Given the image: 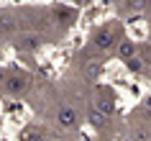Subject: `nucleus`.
I'll return each mask as SVG.
<instances>
[{"mask_svg":"<svg viewBox=\"0 0 151 141\" xmlns=\"http://www.w3.org/2000/svg\"><path fill=\"white\" fill-rule=\"evenodd\" d=\"M3 85H5L8 95H23L31 87V77L28 74H10V77L3 80Z\"/></svg>","mask_w":151,"mask_h":141,"instance_id":"1","label":"nucleus"},{"mask_svg":"<svg viewBox=\"0 0 151 141\" xmlns=\"http://www.w3.org/2000/svg\"><path fill=\"white\" fill-rule=\"evenodd\" d=\"M56 123L62 126V128H77V123H80V116H77V110H74V108L64 105V108L56 110Z\"/></svg>","mask_w":151,"mask_h":141,"instance_id":"2","label":"nucleus"},{"mask_svg":"<svg viewBox=\"0 0 151 141\" xmlns=\"http://www.w3.org/2000/svg\"><path fill=\"white\" fill-rule=\"evenodd\" d=\"M113 41H115L113 28H100V31L92 36V49H97V51H108V49L113 46Z\"/></svg>","mask_w":151,"mask_h":141,"instance_id":"3","label":"nucleus"},{"mask_svg":"<svg viewBox=\"0 0 151 141\" xmlns=\"http://www.w3.org/2000/svg\"><path fill=\"white\" fill-rule=\"evenodd\" d=\"M138 49L133 46V41H128V39H120L118 41V46H115V54H118L120 62H126V59H131V56L136 54Z\"/></svg>","mask_w":151,"mask_h":141,"instance_id":"4","label":"nucleus"},{"mask_svg":"<svg viewBox=\"0 0 151 141\" xmlns=\"http://www.w3.org/2000/svg\"><path fill=\"white\" fill-rule=\"evenodd\" d=\"M108 118H110V116H105L103 110H97L95 105H92V108H90V113H87V121L95 126V128H105V126H108Z\"/></svg>","mask_w":151,"mask_h":141,"instance_id":"5","label":"nucleus"},{"mask_svg":"<svg viewBox=\"0 0 151 141\" xmlns=\"http://www.w3.org/2000/svg\"><path fill=\"white\" fill-rule=\"evenodd\" d=\"M95 108L103 110L105 116H113V110H115V100H113V98H108V95H100V98L95 100Z\"/></svg>","mask_w":151,"mask_h":141,"instance_id":"6","label":"nucleus"},{"mask_svg":"<svg viewBox=\"0 0 151 141\" xmlns=\"http://www.w3.org/2000/svg\"><path fill=\"white\" fill-rule=\"evenodd\" d=\"M21 141H46V139H44V133L36 126H26L23 131H21Z\"/></svg>","mask_w":151,"mask_h":141,"instance_id":"7","label":"nucleus"},{"mask_svg":"<svg viewBox=\"0 0 151 141\" xmlns=\"http://www.w3.org/2000/svg\"><path fill=\"white\" fill-rule=\"evenodd\" d=\"M82 72H85V80H90V82H92V80H97L100 74H103V67H100L97 62H87L85 67H82Z\"/></svg>","mask_w":151,"mask_h":141,"instance_id":"8","label":"nucleus"},{"mask_svg":"<svg viewBox=\"0 0 151 141\" xmlns=\"http://www.w3.org/2000/svg\"><path fill=\"white\" fill-rule=\"evenodd\" d=\"M123 64H126V67L133 72V74H141V72H143V59H141V54H138V51H136L131 59H126Z\"/></svg>","mask_w":151,"mask_h":141,"instance_id":"9","label":"nucleus"},{"mask_svg":"<svg viewBox=\"0 0 151 141\" xmlns=\"http://www.w3.org/2000/svg\"><path fill=\"white\" fill-rule=\"evenodd\" d=\"M123 5H126L131 13H141V10L149 5V0H123Z\"/></svg>","mask_w":151,"mask_h":141,"instance_id":"10","label":"nucleus"},{"mask_svg":"<svg viewBox=\"0 0 151 141\" xmlns=\"http://www.w3.org/2000/svg\"><path fill=\"white\" fill-rule=\"evenodd\" d=\"M133 141H149V131H146V128H136L133 131Z\"/></svg>","mask_w":151,"mask_h":141,"instance_id":"11","label":"nucleus"},{"mask_svg":"<svg viewBox=\"0 0 151 141\" xmlns=\"http://www.w3.org/2000/svg\"><path fill=\"white\" fill-rule=\"evenodd\" d=\"M0 26H3V28H5V31H10V28H13V18H8V16H0Z\"/></svg>","mask_w":151,"mask_h":141,"instance_id":"12","label":"nucleus"},{"mask_svg":"<svg viewBox=\"0 0 151 141\" xmlns=\"http://www.w3.org/2000/svg\"><path fill=\"white\" fill-rule=\"evenodd\" d=\"M21 46H23V49H36V46H39V39H23Z\"/></svg>","mask_w":151,"mask_h":141,"instance_id":"13","label":"nucleus"},{"mask_svg":"<svg viewBox=\"0 0 151 141\" xmlns=\"http://www.w3.org/2000/svg\"><path fill=\"white\" fill-rule=\"evenodd\" d=\"M3 80H5V74H3V72H0V85H3Z\"/></svg>","mask_w":151,"mask_h":141,"instance_id":"14","label":"nucleus"},{"mask_svg":"<svg viewBox=\"0 0 151 141\" xmlns=\"http://www.w3.org/2000/svg\"><path fill=\"white\" fill-rule=\"evenodd\" d=\"M80 3H87V0H80Z\"/></svg>","mask_w":151,"mask_h":141,"instance_id":"15","label":"nucleus"}]
</instances>
